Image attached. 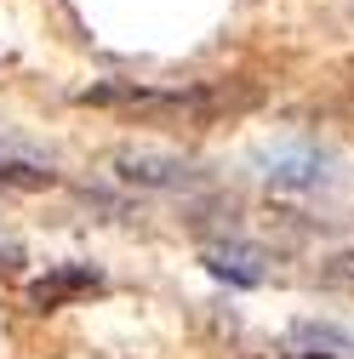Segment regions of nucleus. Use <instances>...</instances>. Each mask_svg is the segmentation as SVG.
<instances>
[{"mask_svg":"<svg viewBox=\"0 0 354 359\" xmlns=\"http://www.w3.org/2000/svg\"><path fill=\"white\" fill-rule=\"evenodd\" d=\"M80 103H109V109L155 114V120H206L217 109L211 92H143V86H92Z\"/></svg>","mask_w":354,"mask_h":359,"instance_id":"f257e3e1","label":"nucleus"},{"mask_svg":"<svg viewBox=\"0 0 354 359\" xmlns=\"http://www.w3.org/2000/svg\"><path fill=\"white\" fill-rule=\"evenodd\" d=\"M114 177L126 189H149V194H183V189L206 183V171H195L177 154H160V149H120L114 154Z\"/></svg>","mask_w":354,"mask_h":359,"instance_id":"f03ea898","label":"nucleus"},{"mask_svg":"<svg viewBox=\"0 0 354 359\" xmlns=\"http://www.w3.org/2000/svg\"><path fill=\"white\" fill-rule=\"evenodd\" d=\"M263 177H269V189H280V194H320V189L337 183L332 160L315 154V149H275L263 160Z\"/></svg>","mask_w":354,"mask_h":359,"instance_id":"7ed1b4c3","label":"nucleus"},{"mask_svg":"<svg viewBox=\"0 0 354 359\" xmlns=\"http://www.w3.org/2000/svg\"><path fill=\"white\" fill-rule=\"evenodd\" d=\"M103 285V274L92 262H58L46 280H34L29 285V302L46 313V308H63V302H74V297H86V291H98Z\"/></svg>","mask_w":354,"mask_h":359,"instance_id":"20e7f679","label":"nucleus"},{"mask_svg":"<svg viewBox=\"0 0 354 359\" xmlns=\"http://www.w3.org/2000/svg\"><path fill=\"white\" fill-rule=\"evenodd\" d=\"M269 257H263L257 245H240V240H223V245H206V268L217 280H229V285H263L269 280V268H263Z\"/></svg>","mask_w":354,"mask_h":359,"instance_id":"39448f33","label":"nucleus"},{"mask_svg":"<svg viewBox=\"0 0 354 359\" xmlns=\"http://www.w3.org/2000/svg\"><path fill=\"white\" fill-rule=\"evenodd\" d=\"M291 348L303 353H326V359H354V331L348 325H332V320H297L286 331Z\"/></svg>","mask_w":354,"mask_h":359,"instance_id":"423d86ee","label":"nucleus"},{"mask_svg":"<svg viewBox=\"0 0 354 359\" xmlns=\"http://www.w3.org/2000/svg\"><path fill=\"white\" fill-rule=\"evenodd\" d=\"M52 183H58L52 160L29 149H0V189H52Z\"/></svg>","mask_w":354,"mask_h":359,"instance_id":"0eeeda50","label":"nucleus"},{"mask_svg":"<svg viewBox=\"0 0 354 359\" xmlns=\"http://www.w3.org/2000/svg\"><path fill=\"white\" fill-rule=\"evenodd\" d=\"M320 280H326V285H354V251L326 257V262H320Z\"/></svg>","mask_w":354,"mask_h":359,"instance_id":"6e6552de","label":"nucleus"},{"mask_svg":"<svg viewBox=\"0 0 354 359\" xmlns=\"http://www.w3.org/2000/svg\"><path fill=\"white\" fill-rule=\"evenodd\" d=\"M18 262H23V245H18V240H6V234H0V274H12Z\"/></svg>","mask_w":354,"mask_h":359,"instance_id":"1a4fd4ad","label":"nucleus"}]
</instances>
